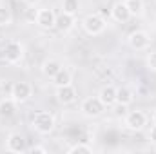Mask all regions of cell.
Masks as SVG:
<instances>
[{"label":"cell","mask_w":156,"mask_h":154,"mask_svg":"<svg viewBox=\"0 0 156 154\" xmlns=\"http://www.w3.org/2000/svg\"><path fill=\"white\" fill-rule=\"evenodd\" d=\"M13 24V13L5 4H0V27H7Z\"/></svg>","instance_id":"ac0fdd59"},{"label":"cell","mask_w":156,"mask_h":154,"mask_svg":"<svg viewBox=\"0 0 156 154\" xmlns=\"http://www.w3.org/2000/svg\"><path fill=\"white\" fill-rule=\"evenodd\" d=\"M53 83H55V87H62V85H69V83H73V75H71V71L66 69V67H62V69L55 75Z\"/></svg>","instance_id":"2e32d148"},{"label":"cell","mask_w":156,"mask_h":154,"mask_svg":"<svg viewBox=\"0 0 156 154\" xmlns=\"http://www.w3.org/2000/svg\"><path fill=\"white\" fill-rule=\"evenodd\" d=\"M75 24H76V20H75V15H67V13H60L58 16H56V29L60 31V33H69L73 27H75Z\"/></svg>","instance_id":"5bb4252c"},{"label":"cell","mask_w":156,"mask_h":154,"mask_svg":"<svg viewBox=\"0 0 156 154\" xmlns=\"http://www.w3.org/2000/svg\"><path fill=\"white\" fill-rule=\"evenodd\" d=\"M104 111H105V105L100 102L98 96H87V98H83L82 103H80V113H82V116H85V118H89V120L102 116Z\"/></svg>","instance_id":"3957f363"},{"label":"cell","mask_w":156,"mask_h":154,"mask_svg":"<svg viewBox=\"0 0 156 154\" xmlns=\"http://www.w3.org/2000/svg\"><path fill=\"white\" fill-rule=\"evenodd\" d=\"M55 96H56L58 103H62V105H71V103H75V102H76L78 93H76V89H75V85H73V83H69V85L56 87Z\"/></svg>","instance_id":"30bf717a"},{"label":"cell","mask_w":156,"mask_h":154,"mask_svg":"<svg viewBox=\"0 0 156 154\" xmlns=\"http://www.w3.org/2000/svg\"><path fill=\"white\" fill-rule=\"evenodd\" d=\"M127 44H129V47L134 49V51H145V49L151 45V37H149L147 31L136 29V31H133V33L127 37Z\"/></svg>","instance_id":"8992f818"},{"label":"cell","mask_w":156,"mask_h":154,"mask_svg":"<svg viewBox=\"0 0 156 154\" xmlns=\"http://www.w3.org/2000/svg\"><path fill=\"white\" fill-rule=\"evenodd\" d=\"M67 152L69 154H91L93 152V145H89V143H85V142H78V143L71 145V147L67 149Z\"/></svg>","instance_id":"d6986e66"},{"label":"cell","mask_w":156,"mask_h":154,"mask_svg":"<svg viewBox=\"0 0 156 154\" xmlns=\"http://www.w3.org/2000/svg\"><path fill=\"white\" fill-rule=\"evenodd\" d=\"M80 11V0H62V13L75 15Z\"/></svg>","instance_id":"ffe728a7"},{"label":"cell","mask_w":156,"mask_h":154,"mask_svg":"<svg viewBox=\"0 0 156 154\" xmlns=\"http://www.w3.org/2000/svg\"><path fill=\"white\" fill-rule=\"evenodd\" d=\"M147 67L156 73V51H153V53L147 54Z\"/></svg>","instance_id":"7402d4cb"},{"label":"cell","mask_w":156,"mask_h":154,"mask_svg":"<svg viewBox=\"0 0 156 154\" xmlns=\"http://www.w3.org/2000/svg\"><path fill=\"white\" fill-rule=\"evenodd\" d=\"M55 125H56L55 116L51 114L49 111H38V113H35L33 118H31V127H33V131L38 132V134H42V136L51 134V132L55 131Z\"/></svg>","instance_id":"6da1fadb"},{"label":"cell","mask_w":156,"mask_h":154,"mask_svg":"<svg viewBox=\"0 0 156 154\" xmlns=\"http://www.w3.org/2000/svg\"><path fill=\"white\" fill-rule=\"evenodd\" d=\"M147 138H149V142H151V143H156V125H153V127L149 129Z\"/></svg>","instance_id":"cb8c5ba5"},{"label":"cell","mask_w":156,"mask_h":154,"mask_svg":"<svg viewBox=\"0 0 156 154\" xmlns=\"http://www.w3.org/2000/svg\"><path fill=\"white\" fill-rule=\"evenodd\" d=\"M16 111V103L9 98V100H4L0 102V114L2 116H13Z\"/></svg>","instance_id":"44dd1931"},{"label":"cell","mask_w":156,"mask_h":154,"mask_svg":"<svg viewBox=\"0 0 156 154\" xmlns=\"http://www.w3.org/2000/svg\"><path fill=\"white\" fill-rule=\"evenodd\" d=\"M24 54H26V49H24V44L18 42V40H11L5 44L4 47V58L7 64H20L24 60Z\"/></svg>","instance_id":"277c9868"},{"label":"cell","mask_w":156,"mask_h":154,"mask_svg":"<svg viewBox=\"0 0 156 154\" xmlns=\"http://www.w3.org/2000/svg\"><path fill=\"white\" fill-rule=\"evenodd\" d=\"M35 22H37V26L42 27V29H55V26H56V15H55L53 9L42 7V9L37 11V15H35Z\"/></svg>","instance_id":"ba28073f"},{"label":"cell","mask_w":156,"mask_h":154,"mask_svg":"<svg viewBox=\"0 0 156 154\" xmlns=\"http://www.w3.org/2000/svg\"><path fill=\"white\" fill-rule=\"evenodd\" d=\"M82 27H83V31H85L87 35L98 37V35H102V33L105 31L107 20H105L100 13H91V15H87V16L82 20Z\"/></svg>","instance_id":"7a4b0ae2"},{"label":"cell","mask_w":156,"mask_h":154,"mask_svg":"<svg viewBox=\"0 0 156 154\" xmlns=\"http://www.w3.org/2000/svg\"><path fill=\"white\" fill-rule=\"evenodd\" d=\"M98 98H100V102L105 105V107H113V105H116V87L115 85H104L100 91H98V94H96Z\"/></svg>","instance_id":"7c38bea8"},{"label":"cell","mask_w":156,"mask_h":154,"mask_svg":"<svg viewBox=\"0 0 156 154\" xmlns=\"http://www.w3.org/2000/svg\"><path fill=\"white\" fill-rule=\"evenodd\" d=\"M24 4H26L27 7H37L40 4V0H24Z\"/></svg>","instance_id":"d4e9b609"},{"label":"cell","mask_w":156,"mask_h":154,"mask_svg":"<svg viewBox=\"0 0 156 154\" xmlns=\"http://www.w3.org/2000/svg\"><path fill=\"white\" fill-rule=\"evenodd\" d=\"M147 125V114L144 111H131L125 116V127L133 132H140L144 131Z\"/></svg>","instance_id":"52a82bcc"},{"label":"cell","mask_w":156,"mask_h":154,"mask_svg":"<svg viewBox=\"0 0 156 154\" xmlns=\"http://www.w3.org/2000/svg\"><path fill=\"white\" fill-rule=\"evenodd\" d=\"M111 16H113V20L118 22V24H125V22H129V20L133 18L131 13H129V9H127L125 0H120V2H116V4L113 5V9H111Z\"/></svg>","instance_id":"8fae6325"},{"label":"cell","mask_w":156,"mask_h":154,"mask_svg":"<svg viewBox=\"0 0 156 154\" xmlns=\"http://www.w3.org/2000/svg\"><path fill=\"white\" fill-rule=\"evenodd\" d=\"M125 4H127V9H129L131 16H140V15H144V9H145L144 0H125Z\"/></svg>","instance_id":"e0dca14e"},{"label":"cell","mask_w":156,"mask_h":154,"mask_svg":"<svg viewBox=\"0 0 156 154\" xmlns=\"http://www.w3.org/2000/svg\"><path fill=\"white\" fill-rule=\"evenodd\" d=\"M5 151L16 152V154L26 152V151H27V142H26V138H24L20 132H11V134L5 138Z\"/></svg>","instance_id":"9c48e42d"},{"label":"cell","mask_w":156,"mask_h":154,"mask_svg":"<svg viewBox=\"0 0 156 154\" xmlns=\"http://www.w3.org/2000/svg\"><path fill=\"white\" fill-rule=\"evenodd\" d=\"M153 123H154V125H156V111H154V113H153Z\"/></svg>","instance_id":"484cf974"},{"label":"cell","mask_w":156,"mask_h":154,"mask_svg":"<svg viewBox=\"0 0 156 154\" xmlns=\"http://www.w3.org/2000/svg\"><path fill=\"white\" fill-rule=\"evenodd\" d=\"M134 102V91L127 85L116 87V105L120 107H127Z\"/></svg>","instance_id":"4fadbf2b"},{"label":"cell","mask_w":156,"mask_h":154,"mask_svg":"<svg viewBox=\"0 0 156 154\" xmlns=\"http://www.w3.org/2000/svg\"><path fill=\"white\" fill-rule=\"evenodd\" d=\"M29 152H31V154H47V149H45V147H42V145H35V147H31V149H29Z\"/></svg>","instance_id":"603a6c76"},{"label":"cell","mask_w":156,"mask_h":154,"mask_svg":"<svg viewBox=\"0 0 156 154\" xmlns=\"http://www.w3.org/2000/svg\"><path fill=\"white\" fill-rule=\"evenodd\" d=\"M33 96V87L31 83L27 82H15L11 85V100L16 103V105H22L26 102H29V98Z\"/></svg>","instance_id":"5b68a950"},{"label":"cell","mask_w":156,"mask_h":154,"mask_svg":"<svg viewBox=\"0 0 156 154\" xmlns=\"http://www.w3.org/2000/svg\"><path fill=\"white\" fill-rule=\"evenodd\" d=\"M64 65H62V62L60 60H56V58H47V60H44V64H42V75L45 78H55V75L62 69Z\"/></svg>","instance_id":"9a60e30c"}]
</instances>
